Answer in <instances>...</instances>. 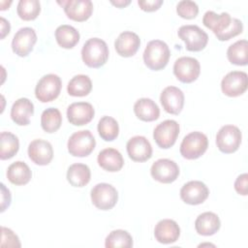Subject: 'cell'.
I'll return each mask as SVG.
<instances>
[{"instance_id": "b9f144b4", "label": "cell", "mask_w": 248, "mask_h": 248, "mask_svg": "<svg viewBox=\"0 0 248 248\" xmlns=\"http://www.w3.org/2000/svg\"><path fill=\"white\" fill-rule=\"evenodd\" d=\"M10 22L7 21L4 17H1V39H4V37L10 33Z\"/></svg>"}, {"instance_id": "ac0fdd59", "label": "cell", "mask_w": 248, "mask_h": 248, "mask_svg": "<svg viewBox=\"0 0 248 248\" xmlns=\"http://www.w3.org/2000/svg\"><path fill=\"white\" fill-rule=\"evenodd\" d=\"M28 156L36 165L46 166L53 158L52 145L45 140H34L29 143Z\"/></svg>"}, {"instance_id": "d6986e66", "label": "cell", "mask_w": 248, "mask_h": 248, "mask_svg": "<svg viewBox=\"0 0 248 248\" xmlns=\"http://www.w3.org/2000/svg\"><path fill=\"white\" fill-rule=\"evenodd\" d=\"M95 114L93 106L87 102H77L71 104L67 108V117L71 124L82 126L89 123Z\"/></svg>"}, {"instance_id": "f546056e", "label": "cell", "mask_w": 248, "mask_h": 248, "mask_svg": "<svg viewBox=\"0 0 248 248\" xmlns=\"http://www.w3.org/2000/svg\"><path fill=\"white\" fill-rule=\"evenodd\" d=\"M92 81L86 75H77L73 77L67 85L69 95L74 97H83L90 93Z\"/></svg>"}, {"instance_id": "5bb4252c", "label": "cell", "mask_w": 248, "mask_h": 248, "mask_svg": "<svg viewBox=\"0 0 248 248\" xmlns=\"http://www.w3.org/2000/svg\"><path fill=\"white\" fill-rule=\"evenodd\" d=\"M150 173L155 180L168 184L176 180L179 175V168L174 161L164 158L153 163Z\"/></svg>"}, {"instance_id": "5b68a950", "label": "cell", "mask_w": 248, "mask_h": 248, "mask_svg": "<svg viewBox=\"0 0 248 248\" xmlns=\"http://www.w3.org/2000/svg\"><path fill=\"white\" fill-rule=\"evenodd\" d=\"M96 140L89 130H80L74 133L68 140V151L75 157H86L91 154Z\"/></svg>"}, {"instance_id": "e0dca14e", "label": "cell", "mask_w": 248, "mask_h": 248, "mask_svg": "<svg viewBox=\"0 0 248 248\" xmlns=\"http://www.w3.org/2000/svg\"><path fill=\"white\" fill-rule=\"evenodd\" d=\"M127 153L135 162H145L152 156V146L143 136H135L127 142Z\"/></svg>"}, {"instance_id": "f35d334b", "label": "cell", "mask_w": 248, "mask_h": 248, "mask_svg": "<svg viewBox=\"0 0 248 248\" xmlns=\"http://www.w3.org/2000/svg\"><path fill=\"white\" fill-rule=\"evenodd\" d=\"M248 174L242 173L237 176V178L234 181V189L235 191L242 196H246L248 194Z\"/></svg>"}, {"instance_id": "44dd1931", "label": "cell", "mask_w": 248, "mask_h": 248, "mask_svg": "<svg viewBox=\"0 0 248 248\" xmlns=\"http://www.w3.org/2000/svg\"><path fill=\"white\" fill-rule=\"evenodd\" d=\"M180 235V228L178 224L171 219H163L159 221L154 229V236L156 240L163 244H170L175 242Z\"/></svg>"}, {"instance_id": "83f0119b", "label": "cell", "mask_w": 248, "mask_h": 248, "mask_svg": "<svg viewBox=\"0 0 248 248\" xmlns=\"http://www.w3.org/2000/svg\"><path fill=\"white\" fill-rule=\"evenodd\" d=\"M91 171L87 165L76 163L67 170V180L74 187H83L90 181Z\"/></svg>"}, {"instance_id": "8d00e7d4", "label": "cell", "mask_w": 248, "mask_h": 248, "mask_svg": "<svg viewBox=\"0 0 248 248\" xmlns=\"http://www.w3.org/2000/svg\"><path fill=\"white\" fill-rule=\"evenodd\" d=\"M176 13L182 18L192 19L199 14V6L196 2L190 0H182L176 6Z\"/></svg>"}, {"instance_id": "52a82bcc", "label": "cell", "mask_w": 248, "mask_h": 248, "mask_svg": "<svg viewBox=\"0 0 248 248\" xmlns=\"http://www.w3.org/2000/svg\"><path fill=\"white\" fill-rule=\"evenodd\" d=\"M179 38L185 43L189 51L202 50L208 42V35L198 25H182L178 29Z\"/></svg>"}, {"instance_id": "3957f363", "label": "cell", "mask_w": 248, "mask_h": 248, "mask_svg": "<svg viewBox=\"0 0 248 248\" xmlns=\"http://www.w3.org/2000/svg\"><path fill=\"white\" fill-rule=\"evenodd\" d=\"M170 50L169 46L161 40L150 41L143 52V62L152 71L164 69L170 59Z\"/></svg>"}, {"instance_id": "2e32d148", "label": "cell", "mask_w": 248, "mask_h": 248, "mask_svg": "<svg viewBox=\"0 0 248 248\" xmlns=\"http://www.w3.org/2000/svg\"><path fill=\"white\" fill-rule=\"evenodd\" d=\"M67 16L75 21L87 20L93 12V3L90 0H67L59 2Z\"/></svg>"}, {"instance_id": "d6a6232c", "label": "cell", "mask_w": 248, "mask_h": 248, "mask_svg": "<svg viewBox=\"0 0 248 248\" xmlns=\"http://www.w3.org/2000/svg\"><path fill=\"white\" fill-rule=\"evenodd\" d=\"M62 124V115L58 108H48L41 115V126L46 133L56 132Z\"/></svg>"}, {"instance_id": "603a6c76", "label": "cell", "mask_w": 248, "mask_h": 248, "mask_svg": "<svg viewBox=\"0 0 248 248\" xmlns=\"http://www.w3.org/2000/svg\"><path fill=\"white\" fill-rule=\"evenodd\" d=\"M33 113L34 105L27 98H20L16 100L11 108V118L16 124L19 126L28 125Z\"/></svg>"}, {"instance_id": "1f68e13d", "label": "cell", "mask_w": 248, "mask_h": 248, "mask_svg": "<svg viewBox=\"0 0 248 248\" xmlns=\"http://www.w3.org/2000/svg\"><path fill=\"white\" fill-rule=\"evenodd\" d=\"M0 148L1 160L13 158L17 153L19 148L17 137L10 132H2L0 135Z\"/></svg>"}, {"instance_id": "60d3db41", "label": "cell", "mask_w": 248, "mask_h": 248, "mask_svg": "<svg viewBox=\"0 0 248 248\" xmlns=\"http://www.w3.org/2000/svg\"><path fill=\"white\" fill-rule=\"evenodd\" d=\"M11 192L10 190L2 183L1 184V212H4L7 207L11 204Z\"/></svg>"}, {"instance_id": "9c48e42d", "label": "cell", "mask_w": 248, "mask_h": 248, "mask_svg": "<svg viewBox=\"0 0 248 248\" xmlns=\"http://www.w3.org/2000/svg\"><path fill=\"white\" fill-rule=\"evenodd\" d=\"M92 203L101 210H109L117 202L118 193L116 189L108 183L96 184L91 190Z\"/></svg>"}, {"instance_id": "277c9868", "label": "cell", "mask_w": 248, "mask_h": 248, "mask_svg": "<svg viewBox=\"0 0 248 248\" xmlns=\"http://www.w3.org/2000/svg\"><path fill=\"white\" fill-rule=\"evenodd\" d=\"M208 146L207 137L199 131L186 135L180 144V154L188 160L200 158L206 151Z\"/></svg>"}, {"instance_id": "e575fe53", "label": "cell", "mask_w": 248, "mask_h": 248, "mask_svg": "<svg viewBox=\"0 0 248 248\" xmlns=\"http://www.w3.org/2000/svg\"><path fill=\"white\" fill-rule=\"evenodd\" d=\"M105 246L107 248H131L133 246V238L127 231L114 230L106 237Z\"/></svg>"}, {"instance_id": "d4e9b609", "label": "cell", "mask_w": 248, "mask_h": 248, "mask_svg": "<svg viewBox=\"0 0 248 248\" xmlns=\"http://www.w3.org/2000/svg\"><path fill=\"white\" fill-rule=\"evenodd\" d=\"M221 222L217 214L207 211L200 214L195 221V229L201 235L209 236L219 231Z\"/></svg>"}, {"instance_id": "74e56055", "label": "cell", "mask_w": 248, "mask_h": 248, "mask_svg": "<svg viewBox=\"0 0 248 248\" xmlns=\"http://www.w3.org/2000/svg\"><path fill=\"white\" fill-rule=\"evenodd\" d=\"M2 241L1 247H20V242L17 235L10 229L2 227Z\"/></svg>"}, {"instance_id": "d590c367", "label": "cell", "mask_w": 248, "mask_h": 248, "mask_svg": "<svg viewBox=\"0 0 248 248\" xmlns=\"http://www.w3.org/2000/svg\"><path fill=\"white\" fill-rule=\"evenodd\" d=\"M16 12L23 20H34L41 12V4L38 0H20Z\"/></svg>"}, {"instance_id": "ffe728a7", "label": "cell", "mask_w": 248, "mask_h": 248, "mask_svg": "<svg viewBox=\"0 0 248 248\" xmlns=\"http://www.w3.org/2000/svg\"><path fill=\"white\" fill-rule=\"evenodd\" d=\"M163 108L170 114H178L184 106V94L178 87L168 86L160 96Z\"/></svg>"}, {"instance_id": "cb8c5ba5", "label": "cell", "mask_w": 248, "mask_h": 248, "mask_svg": "<svg viewBox=\"0 0 248 248\" xmlns=\"http://www.w3.org/2000/svg\"><path fill=\"white\" fill-rule=\"evenodd\" d=\"M99 166L109 172H115L122 169L124 159L121 153L115 148H105L99 152L97 158Z\"/></svg>"}, {"instance_id": "4fadbf2b", "label": "cell", "mask_w": 248, "mask_h": 248, "mask_svg": "<svg viewBox=\"0 0 248 248\" xmlns=\"http://www.w3.org/2000/svg\"><path fill=\"white\" fill-rule=\"evenodd\" d=\"M37 42V34L31 27H22L15 34L12 41L13 51L20 56H27Z\"/></svg>"}, {"instance_id": "7a4b0ae2", "label": "cell", "mask_w": 248, "mask_h": 248, "mask_svg": "<svg viewBox=\"0 0 248 248\" xmlns=\"http://www.w3.org/2000/svg\"><path fill=\"white\" fill-rule=\"evenodd\" d=\"M81 58L84 64L90 68H100L108 59V47L107 43L99 38L87 40L81 48Z\"/></svg>"}, {"instance_id": "f1b7e54d", "label": "cell", "mask_w": 248, "mask_h": 248, "mask_svg": "<svg viewBox=\"0 0 248 248\" xmlns=\"http://www.w3.org/2000/svg\"><path fill=\"white\" fill-rule=\"evenodd\" d=\"M57 44L63 48H73L79 41L78 31L68 24H62L55 30Z\"/></svg>"}, {"instance_id": "7402d4cb", "label": "cell", "mask_w": 248, "mask_h": 248, "mask_svg": "<svg viewBox=\"0 0 248 248\" xmlns=\"http://www.w3.org/2000/svg\"><path fill=\"white\" fill-rule=\"evenodd\" d=\"M140 46V37L132 31H124L120 33L114 42L115 50L122 57H131L135 55Z\"/></svg>"}, {"instance_id": "7bdbcfd3", "label": "cell", "mask_w": 248, "mask_h": 248, "mask_svg": "<svg viewBox=\"0 0 248 248\" xmlns=\"http://www.w3.org/2000/svg\"><path fill=\"white\" fill-rule=\"evenodd\" d=\"M110 3L114 6H116L117 8H124L126 6H128L131 1L130 0H116V1H110Z\"/></svg>"}, {"instance_id": "ab89813d", "label": "cell", "mask_w": 248, "mask_h": 248, "mask_svg": "<svg viewBox=\"0 0 248 248\" xmlns=\"http://www.w3.org/2000/svg\"><path fill=\"white\" fill-rule=\"evenodd\" d=\"M138 4L144 12H154L161 7L163 0H139Z\"/></svg>"}, {"instance_id": "4dcf8cb0", "label": "cell", "mask_w": 248, "mask_h": 248, "mask_svg": "<svg viewBox=\"0 0 248 248\" xmlns=\"http://www.w3.org/2000/svg\"><path fill=\"white\" fill-rule=\"evenodd\" d=\"M247 50L248 42L246 40H239L229 46L227 50V57L232 64L245 66L248 63Z\"/></svg>"}, {"instance_id": "484cf974", "label": "cell", "mask_w": 248, "mask_h": 248, "mask_svg": "<svg viewBox=\"0 0 248 248\" xmlns=\"http://www.w3.org/2000/svg\"><path fill=\"white\" fill-rule=\"evenodd\" d=\"M136 116L145 122L157 120L160 115V108L157 104L149 98H140L134 105Z\"/></svg>"}, {"instance_id": "836d02e7", "label": "cell", "mask_w": 248, "mask_h": 248, "mask_svg": "<svg viewBox=\"0 0 248 248\" xmlns=\"http://www.w3.org/2000/svg\"><path fill=\"white\" fill-rule=\"evenodd\" d=\"M98 133L106 141H111L118 137L119 126L117 121L111 117L105 115L98 122Z\"/></svg>"}, {"instance_id": "8992f818", "label": "cell", "mask_w": 248, "mask_h": 248, "mask_svg": "<svg viewBox=\"0 0 248 248\" xmlns=\"http://www.w3.org/2000/svg\"><path fill=\"white\" fill-rule=\"evenodd\" d=\"M61 78L54 74L45 75L40 78L36 87V98L42 103H48L55 100L61 91Z\"/></svg>"}, {"instance_id": "6da1fadb", "label": "cell", "mask_w": 248, "mask_h": 248, "mask_svg": "<svg viewBox=\"0 0 248 248\" xmlns=\"http://www.w3.org/2000/svg\"><path fill=\"white\" fill-rule=\"evenodd\" d=\"M202 23L212 30L219 41H228L239 35L243 30L242 21L232 17L228 13L218 15L213 11H207L202 17Z\"/></svg>"}, {"instance_id": "8fae6325", "label": "cell", "mask_w": 248, "mask_h": 248, "mask_svg": "<svg viewBox=\"0 0 248 248\" xmlns=\"http://www.w3.org/2000/svg\"><path fill=\"white\" fill-rule=\"evenodd\" d=\"M179 135V124L172 119L165 120L159 123L153 132V138L157 145L168 149L171 147Z\"/></svg>"}, {"instance_id": "4316f807", "label": "cell", "mask_w": 248, "mask_h": 248, "mask_svg": "<svg viewBox=\"0 0 248 248\" xmlns=\"http://www.w3.org/2000/svg\"><path fill=\"white\" fill-rule=\"evenodd\" d=\"M32 177V172L27 164L16 161L11 164L7 170V178L15 185H25Z\"/></svg>"}, {"instance_id": "30bf717a", "label": "cell", "mask_w": 248, "mask_h": 248, "mask_svg": "<svg viewBox=\"0 0 248 248\" xmlns=\"http://www.w3.org/2000/svg\"><path fill=\"white\" fill-rule=\"evenodd\" d=\"M201 73L200 62L189 56H182L175 60L173 65V74L178 80L183 83L195 81Z\"/></svg>"}, {"instance_id": "7c38bea8", "label": "cell", "mask_w": 248, "mask_h": 248, "mask_svg": "<svg viewBox=\"0 0 248 248\" xmlns=\"http://www.w3.org/2000/svg\"><path fill=\"white\" fill-rule=\"evenodd\" d=\"M248 87V77L245 72L232 71L227 74L221 81L222 92L229 97L242 95Z\"/></svg>"}, {"instance_id": "ba28073f", "label": "cell", "mask_w": 248, "mask_h": 248, "mask_svg": "<svg viewBox=\"0 0 248 248\" xmlns=\"http://www.w3.org/2000/svg\"><path fill=\"white\" fill-rule=\"evenodd\" d=\"M241 139L242 135L238 127L234 125H225L220 128L216 135V144L221 152L230 154L239 148Z\"/></svg>"}, {"instance_id": "9a60e30c", "label": "cell", "mask_w": 248, "mask_h": 248, "mask_svg": "<svg viewBox=\"0 0 248 248\" xmlns=\"http://www.w3.org/2000/svg\"><path fill=\"white\" fill-rule=\"evenodd\" d=\"M209 195L207 186L199 180H192L187 182L180 189L181 200L191 205H197L202 203Z\"/></svg>"}]
</instances>
